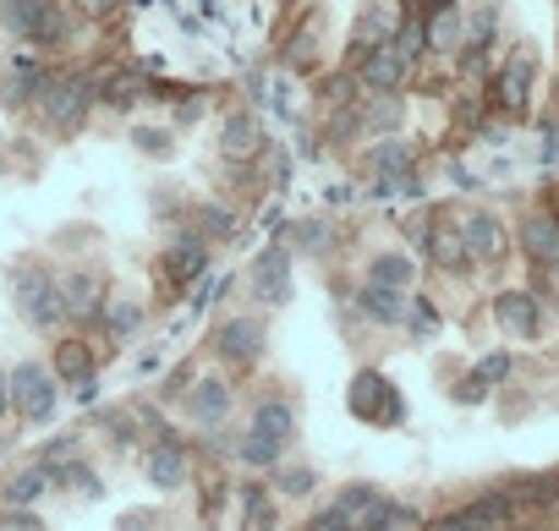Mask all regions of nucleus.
Returning <instances> with one entry per match:
<instances>
[{"instance_id":"f257e3e1","label":"nucleus","mask_w":559,"mask_h":531,"mask_svg":"<svg viewBox=\"0 0 559 531\" xmlns=\"http://www.w3.org/2000/svg\"><path fill=\"white\" fill-rule=\"evenodd\" d=\"M7 291H12V307L28 318V329L39 335H56L72 313H67V297H61V275L39 257H17L7 269Z\"/></svg>"},{"instance_id":"f03ea898","label":"nucleus","mask_w":559,"mask_h":531,"mask_svg":"<svg viewBox=\"0 0 559 531\" xmlns=\"http://www.w3.org/2000/svg\"><path fill=\"white\" fill-rule=\"evenodd\" d=\"M0 28L17 45H34V56H56L72 39V12H67V0H7Z\"/></svg>"},{"instance_id":"7ed1b4c3","label":"nucleus","mask_w":559,"mask_h":531,"mask_svg":"<svg viewBox=\"0 0 559 531\" xmlns=\"http://www.w3.org/2000/svg\"><path fill=\"white\" fill-rule=\"evenodd\" d=\"M94 105H99V77H94V72H67V77H56V83L45 88L39 116H45L50 132L72 137V132H83V121L94 116Z\"/></svg>"},{"instance_id":"20e7f679","label":"nucleus","mask_w":559,"mask_h":531,"mask_svg":"<svg viewBox=\"0 0 559 531\" xmlns=\"http://www.w3.org/2000/svg\"><path fill=\"white\" fill-rule=\"evenodd\" d=\"M61 406V378L45 367V362H17L12 367V411L28 422V427H45Z\"/></svg>"},{"instance_id":"39448f33","label":"nucleus","mask_w":559,"mask_h":531,"mask_svg":"<svg viewBox=\"0 0 559 531\" xmlns=\"http://www.w3.org/2000/svg\"><path fill=\"white\" fill-rule=\"evenodd\" d=\"M346 406H352V417L368 422V427H401V422H406V400H401V389H395L384 373H373V367L352 378Z\"/></svg>"},{"instance_id":"423d86ee","label":"nucleus","mask_w":559,"mask_h":531,"mask_svg":"<svg viewBox=\"0 0 559 531\" xmlns=\"http://www.w3.org/2000/svg\"><path fill=\"white\" fill-rule=\"evenodd\" d=\"M61 297H67V313L78 318V324H99L105 318V297H110V280H105V269H61Z\"/></svg>"},{"instance_id":"0eeeda50","label":"nucleus","mask_w":559,"mask_h":531,"mask_svg":"<svg viewBox=\"0 0 559 531\" xmlns=\"http://www.w3.org/2000/svg\"><path fill=\"white\" fill-rule=\"evenodd\" d=\"M214 351L236 367H252L263 351H269V324L258 313H241V318H225L219 335H214Z\"/></svg>"},{"instance_id":"6e6552de","label":"nucleus","mask_w":559,"mask_h":531,"mask_svg":"<svg viewBox=\"0 0 559 531\" xmlns=\"http://www.w3.org/2000/svg\"><path fill=\"white\" fill-rule=\"evenodd\" d=\"M252 297L263 307H286L292 302V246L269 241L258 252V263H252Z\"/></svg>"},{"instance_id":"1a4fd4ad","label":"nucleus","mask_w":559,"mask_h":531,"mask_svg":"<svg viewBox=\"0 0 559 531\" xmlns=\"http://www.w3.org/2000/svg\"><path fill=\"white\" fill-rule=\"evenodd\" d=\"M143 476H148V487H159V493L187 487V482H192V455H187V444H181V438H154V444L143 449Z\"/></svg>"},{"instance_id":"9d476101","label":"nucleus","mask_w":559,"mask_h":531,"mask_svg":"<svg viewBox=\"0 0 559 531\" xmlns=\"http://www.w3.org/2000/svg\"><path fill=\"white\" fill-rule=\"evenodd\" d=\"M406 77H412V61H406L395 45H379V50H368V56L357 61V88H362V94H401Z\"/></svg>"},{"instance_id":"9b49d317","label":"nucleus","mask_w":559,"mask_h":531,"mask_svg":"<svg viewBox=\"0 0 559 531\" xmlns=\"http://www.w3.org/2000/svg\"><path fill=\"white\" fill-rule=\"evenodd\" d=\"M230 406H236V395H230V384H225L219 373L192 378V389L181 395V411H187L192 427H219V422L230 417Z\"/></svg>"},{"instance_id":"f8f14e48","label":"nucleus","mask_w":559,"mask_h":531,"mask_svg":"<svg viewBox=\"0 0 559 531\" xmlns=\"http://www.w3.org/2000/svg\"><path fill=\"white\" fill-rule=\"evenodd\" d=\"M203 275H209V241H203V230L198 225L192 230H176L170 246H165V280L170 286H192Z\"/></svg>"},{"instance_id":"ddd939ff","label":"nucleus","mask_w":559,"mask_h":531,"mask_svg":"<svg viewBox=\"0 0 559 531\" xmlns=\"http://www.w3.org/2000/svg\"><path fill=\"white\" fill-rule=\"evenodd\" d=\"M50 83H56V72L39 56H12L7 83H0V99H7V105H39Z\"/></svg>"},{"instance_id":"4468645a","label":"nucleus","mask_w":559,"mask_h":531,"mask_svg":"<svg viewBox=\"0 0 559 531\" xmlns=\"http://www.w3.org/2000/svg\"><path fill=\"white\" fill-rule=\"evenodd\" d=\"M263 148H269V132L258 126L252 110H230V116L219 121V154H225V159L247 165V159H258Z\"/></svg>"},{"instance_id":"2eb2a0df","label":"nucleus","mask_w":559,"mask_h":531,"mask_svg":"<svg viewBox=\"0 0 559 531\" xmlns=\"http://www.w3.org/2000/svg\"><path fill=\"white\" fill-rule=\"evenodd\" d=\"M417 241H423V252L439 263V269H450V275H455V269H472V252H466V236L455 230V219L439 214L433 225L417 230Z\"/></svg>"},{"instance_id":"dca6fc26","label":"nucleus","mask_w":559,"mask_h":531,"mask_svg":"<svg viewBox=\"0 0 559 531\" xmlns=\"http://www.w3.org/2000/svg\"><path fill=\"white\" fill-rule=\"evenodd\" d=\"M510 493H483V498H472V504H461L455 515H444L439 520V531H499L504 520H510Z\"/></svg>"},{"instance_id":"f3484780","label":"nucleus","mask_w":559,"mask_h":531,"mask_svg":"<svg viewBox=\"0 0 559 531\" xmlns=\"http://www.w3.org/2000/svg\"><path fill=\"white\" fill-rule=\"evenodd\" d=\"M461 236H466L472 263H499V257H504V246H510V236H504L499 214H488V208H472V214L461 219Z\"/></svg>"},{"instance_id":"a211bd4d","label":"nucleus","mask_w":559,"mask_h":531,"mask_svg":"<svg viewBox=\"0 0 559 531\" xmlns=\"http://www.w3.org/2000/svg\"><path fill=\"white\" fill-rule=\"evenodd\" d=\"M493 324L515 340H532V335H543V302L532 291H504L493 302Z\"/></svg>"},{"instance_id":"6ab92c4d","label":"nucleus","mask_w":559,"mask_h":531,"mask_svg":"<svg viewBox=\"0 0 559 531\" xmlns=\"http://www.w3.org/2000/svg\"><path fill=\"white\" fill-rule=\"evenodd\" d=\"M357 313L368 318V324H379V329H401L406 324V313H412V302H406V291H390V286H362L357 291Z\"/></svg>"},{"instance_id":"aec40b11","label":"nucleus","mask_w":559,"mask_h":531,"mask_svg":"<svg viewBox=\"0 0 559 531\" xmlns=\"http://www.w3.org/2000/svg\"><path fill=\"white\" fill-rule=\"evenodd\" d=\"M521 246H526L532 263H543V269H559V219H554V214L521 219Z\"/></svg>"},{"instance_id":"412c9836","label":"nucleus","mask_w":559,"mask_h":531,"mask_svg":"<svg viewBox=\"0 0 559 531\" xmlns=\"http://www.w3.org/2000/svg\"><path fill=\"white\" fill-rule=\"evenodd\" d=\"M510 367H515V357H510V351H488V357L477 362V373L455 389V400H461V406H483V400H488V389L510 378Z\"/></svg>"},{"instance_id":"4be33fe9","label":"nucleus","mask_w":559,"mask_h":531,"mask_svg":"<svg viewBox=\"0 0 559 531\" xmlns=\"http://www.w3.org/2000/svg\"><path fill=\"white\" fill-rule=\"evenodd\" d=\"M50 487H56V476L45 466H28V471H12L7 482H0V504L7 509H34Z\"/></svg>"},{"instance_id":"5701e85b","label":"nucleus","mask_w":559,"mask_h":531,"mask_svg":"<svg viewBox=\"0 0 559 531\" xmlns=\"http://www.w3.org/2000/svg\"><path fill=\"white\" fill-rule=\"evenodd\" d=\"M412 165H417V148L406 143V137H384V143H373L368 148V170L379 176V181H401V176H412Z\"/></svg>"},{"instance_id":"b1692460","label":"nucleus","mask_w":559,"mask_h":531,"mask_svg":"<svg viewBox=\"0 0 559 531\" xmlns=\"http://www.w3.org/2000/svg\"><path fill=\"white\" fill-rule=\"evenodd\" d=\"M252 433L286 449V444L297 438V411H292L286 400H258V406H252Z\"/></svg>"},{"instance_id":"393cba45","label":"nucleus","mask_w":559,"mask_h":531,"mask_svg":"<svg viewBox=\"0 0 559 531\" xmlns=\"http://www.w3.org/2000/svg\"><path fill=\"white\" fill-rule=\"evenodd\" d=\"M532 77H537V56H532V50H521V56H510V67L499 72V99H504V110H526V94H532Z\"/></svg>"},{"instance_id":"a878e982","label":"nucleus","mask_w":559,"mask_h":531,"mask_svg":"<svg viewBox=\"0 0 559 531\" xmlns=\"http://www.w3.org/2000/svg\"><path fill=\"white\" fill-rule=\"evenodd\" d=\"M357 126H362L368 137H390V132H401V94H362V116H357Z\"/></svg>"},{"instance_id":"bb28decb","label":"nucleus","mask_w":559,"mask_h":531,"mask_svg":"<svg viewBox=\"0 0 559 531\" xmlns=\"http://www.w3.org/2000/svg\"><path fill=\"white\" fill-rule=\"evenodd\" d=\"M461 34H466L461 12H428V23H423V39H428V50H439V56H455V50H461Z\"/></svg>"},{"instance_id":"cd10ccee","label":"nucleus","mask_w":559,"mask_h":531,"mask_svg":"<svg viewBox=\"0 0 559 531\" xmlns=\"http://www.w3.org/2000/svg\"><path fill=\"white\" fill-rule=\"evenodd\" d=\"M417 526H423V515L412 504H395V498H379L362 520V531H417Z\"/></svg>"},{"instance_id":"c85d7f7f","label":"nucleus","mask_w":559,"mask_h":531,"mask_svg":"<svg viewBox=\"0 0 559 531\" xmlns=\"http://www.w3.org/2000/svg\"><path fill=\"white\" fill-rule=\"evenodd\" d=\"M412 275H417V263H412L406 252H379V257L368 263V280H373V286H390V291H406Z\"/></svg>"},{"instance_id":"c756f323","label":"nucleus","mask_w":559,"mask_h":531,"mask_svg":"<svg viewBox=\"0 0 559 531\" xmlns=\"http://www.w3.org/2000/svg\"><path fill=\"white\" fill-rule=\"evenodd\" d=\"M143 318H148V307H143V302H110L99 324H105V340H116V346H121V340H132V335L143 329Z\"/></svg>"},{"instance_id":"7c9ffc66","label":"nucleus","mask_w":559,"mask_h":531,"mask_svg":"<svg viewBox=\"0 0 559 531\" xmlns=\"http://www.w3.org/2000/svg\"><path fill=\"white\" fill-rule=\"evenodd\" d=\"M198 230H203V241H236L241 236V219H236L230 203H203L198 208Z\"/></svg>"},{"instance_id":"2f4dec72","label":"nucleus","mask_w":559,"mask_h":531,"mask_svg":"<svg viewBox=\"0 0 559 531\" xmlns=\"http://www.w3.org/2000/svg\"><path fill=\"white\" fill-rule=\"evenodd\" d=\"M50 373H56L61 384H78V378H88V373H94V357H88V346H83V340H61V346H56V362H50Z\"/></svg>"},{"instance_id":"473e14b6","label":"nucleus","mask_w":559,"mask_h":531,"mask_svg":"<svg viewBox=\"0 0 559 531\" xmlns=\"http://www.w3.org/2000/svg\"><path fill=\"white\" fill-rule=\"evenodd\" d=\"M50 476H56V487H72V493H83V498H105V482H99V471H94L83 455L67 460V466H56Z\"/></svg>"},{"instance_id":"72a5a7b5","label":"nucleus","mask_w":559,"mask_h":531,"mask_svg":"<svg viewBox=\"0 0 559 531\" xmlns=\"http://www.w3.org/2000/svg\"><path fill=\"white\" fill-rule=\"evenodd\" d=\"M241 531H274V504L258 482L241 487Z\"/></svg>"},{"instance_id":"f704fd0d","label":"nucleus","mask_w":559,"mask_h":531,"mask_svg":"<svg viewBox=\"0 0 559 531\" xmlns=\"http://www.w3.org/2000/svg\"><path fill=\"white\" fill-rule=\"evenodd\" d=\"M241 466H252V471H269V466H280V444H269V438H258L252 427L236 438V449H230Z\"/></svg>"},{"instance_id":"c9c22d12","label":"nucleus","mask_w":559,"mask_h":531,"mask_svg":"<svg viewBox=\"0 0 559 531\" xmlns=\"http://www.w3.org/2000/svg\"><path fill=\"white\" fill-rule=\"evenodd\" d=\"M554 498H559V471H548V476H526V482L510 487V504H554Z\"/></svg>"},{"instance_id":"e433bc0d","label":"nucleus","mask_w":559,"mask_h":531,"mask_svg":"<svg viewBox=\"0 0 559 531\" xmlns=\"http://www.w3.org/2000/svg\"><path fill=\"white\" fill-rule=\"evenodd\" d=\"M493 23H499V12H493V7H483V12L466 23V34H461V50H466V56H483V50L493 45Z\"/></svg>"},{"instance_id":"4c0bfd02","label":"nucleus","mask_w":559,"mask_h":531,"mask_svg":"<svg viewBox=\"0 0 559 531\" xmlns=\"http://www.w3.org/2000/svg\"><path fill=\"white\" fill-rule=\"evenodd\" d=\"M274 487H280V498H308L319 487V471L313 466H286V471L274 476Z\"/></svg>"},{"instance_id":"58836bf2","label":"nucleus","mask_w":559,"mask_h":531,"mask_svg":"<svg viewBox=\"0 0 559 531\" xmlns=\"http://www.w3.org/2000/svg\"><path fill=\"white\" fill-rule=\"evenodd\" d=\"M132 143H138V154H148V159H170V154H176V137H170L165 126H138Z\"/></svg>"},{"instance_id":"ea45409f","label":"nucleus","mask_w":559,"mask_h":531,"mask_svg":"<svg viewBox=\"0 0 559 531\" xmlns=\"http://www.w3.org/2000/svg\"><path fill=\"white\" fill-rule=\"evenodd\" d=\"M78 455H83V438H78V433H61V438H50V444L39 449V466H45V471H56V466L78 460Z\"/></svg>"},{"instance_id":"a19ab883","label":"nucleus","mask_w":559,"mask_h":531,"mask_svg":"<svg viewBox=\"0 0 559 531\" xmlns=\"http://www.w3.org/2000/svg\"><path fill=\"white\" fill-rule=\"evenodd\" d=\"M330 241H335V230H330V219H302L297 225V246L313 257V252H330Z\"/></svg>"},{"instance_id":"79ce46f5","label":"nucleus","mask_w":559,"mask_h":531,"mask_svg":"<svg viewBox=\"0 0 559 531\" xmlns=\"http://www.w3.org/2000/svg\"><path fill=\"white\" fill-rule=\"evenodd\" d=\"M105 433H110V444L132 449V444L143 438V422H138V417H127V411H105Z\"/></svg>"},{"instance_id":"37998d69","label":"nucleus","mask_w":559,"mask_h":531,"mask_svg":"<svg viewBox=\"0 0 559 531\" xmlns=\"http://www.w3.org/2000/svg\"><path fill=\"white\" fill-rule=\"evenodd\" d=\"M406 329L417 335V340H428V335H439V313H433V302H412V313H406Z\"/></svg>"},{"instance_id":"c03bdc74","label":"nucleus","mask_w":559,"mask_h":531,"mask_svg":"<svg viewBox=\"0 0 559 531\" xmlns=\"http://www.w3.org/2000/svg\"><path fill=\"white\" fill-rule=\"evenodd\" d=\"M181 389H192V367H176V373L159 384V400L170 406V400H181Z\"/></svg>"},{"instance_id":"a18cd8bd","label":"nucleus","mask_w":559,"mask_h":531,"mask_svg":"<svg viewBox=\"0 0 559 531\" xmlns=\"http://www.w3.org/2000/svg\"><path fill=\"white\" fill-rule=\"evenodd\" d=\"M72 389H78L72 400H83V406H94V400H99V378H94V373H88V378H78Z\"/></svg>"},{"instance_id":"49530a36","label":"nucleus","mask_w":559,"mask_h":531,"mask_svg":"<svg viewBox=\"0 0 559 531\" xmlns=\"http://www.w3.org/2000/svg\"><path fill=\"white\" fill-rule=\"evenodd\" d=\"M263 230H269V236H274V230H286V208H280V203L263 208Z\"/></svg>"},{"instance_id":"de8ad7c7","label":"nucleus","mask_w":559,"mask_h":531,"mask_svg":"<svg viewBox=\"0 0 559 531\" xmlns=\"http://www.w3.org/2000/svg\"><path fill=\"white\" fill-rule=\"evenodd\" d=\"M7 411H12V373L0 367V417H7Z\"/></svg>"},{"instance_id":"09e8293b","label":"nucleus","mask_w":559,"mask_h":531,"mask_svg":"<svg viewBox=\"0 0 559 531\" xmlns=\"http://www.w3.org/2000/svg\"><path fill=\"white\" fill-rule=\"evenodd\" d=\"M198 116H203V99H187V105L176 110V121H181V126H187V121H198Z\"/></svg>"},{"instance_id":"8fccbe9b","label":"nucleus","mask_w":559,"mask_h":531,"mask_svg":"<svg viewBox=\"0 0 559 531\" xmlns=\"http://www.w3.org/2000/svg\"><path fill=\"white\" fill-rule=\"evenodd\" d=\"M461 0H428V12H455Z\"/></svg>"},{"instance_id":"3c124183","label":"nucleus","mask_w":559,"mask_h":531,"mask_svg":"<svg viewBox=\"0 0 559 531\" xmlns=\"http://www.w3.org/2000/svg\"><path fill=\"white\" fill-rule=\"evenodd\" d=\"M0 7H7V0H0Z\"/></svg>"},{"instance_id":"603ef678","label":"nucleus","mask_w":559,"mask_h":531,"mask_svg":"<svg viewBox=\"0 0 559 531\" xmlns=\"http://www.w3.org/2000/svg\"><path fill=\"white\" fill-rule=\"evenodd\" d=\"M423 7H428V0H423Z\"/></svg>"},{"instance_id":"864d4df0","label":"nucleus","mask_w":559,"mask_h":531,"mask_svg":"<svg viewBox=\"0 0 559 531\" xmlns=\"http://www.w3.org/2000/svg\"><path fill=\"white\" fill-rule=\"evenodd\" d=\"M0 531H7V526H0Z\"/></svg>"}]
</instances>
